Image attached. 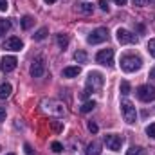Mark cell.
Listing matches in <instances>:
<instances>
[{"mask_svg": "<svg viewBox=\"0 0 155 155\" xmlns=\"http://www.w3.org/2000/svg\"><path fill=\"white\" fill-rule=\"evenodd\" d=\"M40 108L45 112V114H49V116H63L65 114V108H63V105L60 103V101H56V99H43L41 103H40Z\"/></svg>", "mask_w": 155, "mask_h": 155, "instance_id": "1", "label": "cell"}, {"mask_svg": "<svg viewBox=\"0 0 155 155\" xmlns=\"http://www.w3.org/2000/svg\"><path fill=\"white\" fill-rule=\"evenodd\" d=\"M143 67V60L135 54H124L121 58V69L124 72H135Z\"/></svg>", "mask_w": 155, "mask_h": 155, "instance_id": "2", "label": "cell"}, {"mask_svg": "<svg viewBox=\"0 0 155 155\" xmlns=\"http://www.w3.org/2000/svg\"><path fill=\"white\" fill-rule=\"evenodd\" d=\"M121 110H123V117H124V121H126L128 124H132V123L137 121V110H135V107H134L132 101L124 99V101L121 103Z\"/></svg>", "mask_w": 155, "mask_h": 155, "instance_id": "3", "label": "cell"}, {"mask_svg": "<svg viewBox=\"0 0 155 155\" xmlns=\"http://www.w3.org/2000/svg\"><path fill=\"white\" fill-rule=\"evenodd\" d=\"M137 97L143 103H152V101H155V87H152V85H141L137 88Z\"/></svg>", "mask_w": 155, "mask_h": 155, "instance_id": "4", "label": "cell"}, {"mask_svg": "<svg viewBox=\"0 0 155 155\" xmlns=\"http://www.w3.org/2000/svg\"><path fill=\"white\" fill-rule=\"evenodd\" d=\"M103 74L101 72H90L88 74V78H87V88L88 90H99L101 87H103Z\"/></svg>", "mask_w": 155, "mask_h": 155, "instance_id": "5", "label": "cell"}, {"mask_svg": "<svg viewBox=\"0 0 155 155\" xmlns=\"http://www.w3.org/2000/svg\"><path fill=\"white\" fill-rule=\"evenodd\" d=\"M105 40H108V31H107L105 27H97V29H94V31L88 35L87 41L92 43V45H96V43H101V41H105Z\"/></svg>", "mask_w": 155, "mask_h": 155, "instance_id": "6", "label": "cell"}, {"mask_svg": "<svg viewBox=\"0 0 155 155\" xmlns=\"http://www.w3.org/2000/svg\"><path fill=\"white\" fill-rule=\"evenodd\" d=\"M96 61L101 63V65H108L112 67L114 65V51L112 49H103L96 54Z\"/></svg>", "mask_w": 155, "mask_h": 155, "instance_id": "7", "label": "cell"}, {"mask_svg": "<svg viewBox=\"0 0 155 155\" xmlns=\"http://www.w3.org/2000/svg\"><path fill=\"white\" fill-rule=\"evenodd\" d=\"M105 144H107L108 150H112V152H119V150H121V144H123V139H121L119 135L108 134V135H105Z\"/></svg>", "mask_w": 155, "mask_h": 155, "instance_id": "8", "label": "cell"}, {"mask_svg": "<svg viewBox=\"0 0 155 155\" xmlns=\"http://www.w3.org/2000/svg\"><path fill=\"white\" fill-rule=\"evenodd\" d=\"M43 72H45V60H43L41 56H38V58L31 63V76L33 78H41Z\"/></svg>", "mask_w": 155, "mask_h": 155, "instance_id": "9", "label": "cell"}, {"mask_svg": "<svg viewBox=\"0 0 155 155\" xmlns=\"http://www.w3.org/2000/svg\"><path fill=\"white\" fill-rule=\"evenodd\" d=\"M117 41L121 45H126V43H137V36L126 29H117Z\"/></svg>", "mask_w": 155, "mask_h": 155, "instance_id": "10", "label": "cell"}, {"mask_svg": "<svg viewBox=\"0 0 155 155\" xmlns=\"http://www.w3.org/2000/svg\"><path fill=\"white\" fill-rule=\"evenodd\" d=\"M16 65H18V60H16L15 56H4V58L0 60V69H2L4 72H11V71H15Z\"/></svg>", "mask_w": 155, "mask_h": 155, "instance_id": "11", "label": "cell"}, {"mask_svg": "<svg viewBox=\"0 0 155 155\" xmlns=\"http://www.w3.org/2000/svg\"><path fill=\"white\" fill-rule=\"evenodd\" d=\"M22 47H24L22 40L16 38V36H11V38H7L2 43V49H5V51H20Z\"/></svg>", "mask_w": 155, "mask_h": 155, "instance_id": "12", "label": "cell"}, {"mask_svg": "<svg viewBox=\"0 0 155 155\" xmlns=\"http://www.w3.org/2000/svg\"><path fill=\"white\" fill-rule=\"evenodd\" d=\"M87 155H101V144H99L97 141L88 143V146H87Z\"/></svg>", "mask_w": 155, "mask_h": 155, "instance_id": "13", "label": "cell"}, {"mask_svg": "<svg viewBox=\"0 0 155 155\" xmlns=\"http://www.w3.org/2000/svg\"><path fill=\"white\" fill-rule=\"evenodd\" d=\"M79 72H81L79 67H65L61 74H63V78H76Z\"/></svg>", "mask_w": 155, "mask_h": 155, "instance_id": "14", "label": "cell"}, {"mask_svg": "<svg viewBox=\"0 0 155 155\" xmlns=\"http://www.w3.org/2000/svg\"><path fill=\"white\" fill-rule=\"evenodd\" d=\"M11 90H13V87H11L9 83H2V85H0V99L9 97V96H11Z\"/></svg>", "mask_w": 155, "mask_h": 155, "instance_id": "15", "label": "cell"}, {"mask_svg": "<svg viewBox=\"0 0 155 155\" xmlns=\"http://www.w3.org/2000/svg\"><path fill=\"white\" fill-rule=\"evenodd\" d=\"M22 29H31L33 27V24H35V18L33 16H29V15H25L24 18H22Z\"/></svg>", "mask_w": 155, "mask_h": 155, "instance_id": "16", "label": "cell"}, {"mask_svg": "<svg viewBox=\"0 0 155 155\" xmlns=\"http://www.w3.org/2000/svg\"><path fill=\"white\" fill-rule=\"evenodd\" d=\"M9 29H11V22L5 18H0V36H4Z\"/></svg>", "mask_w": 155, "mask_h": 155, "instance_id": "17", "label": "cell"}, {"mask_svg": "<svg viewBox=\"0 0 155 155\" xmlns=\"http://www.w3.org/2000/svg\"><path fill=\"white\" fill-rule=\"evenodd\" d=\"M76 9L79 11V13H85V15H90V13L94 11V9H92V5H90V4H87V2H83V4H78Z\"/></svg>", "mask_w": 155, "mask_h": 155, "instance_id": "18", "label": "cell"}, {"mask_svg": "<svg viewBox=\"0 0 155 155\" xmlns=\"http://www.w3.org/2000/svg\"><path fill=\"white\" fill-rule=\"evenodd\" d=\"M47 35H49V29H47V27H41V29H38V31L35 33V36H33V38L36 40V41H41Z\"/></svg>", "mask_w": 155, "mask_h": 155, "instance_id": "19", "label": "cell"}, {"mask_svg": "<svg viewBox=\"0 0 155 155\" xmlns=\"http://www.w3.org/2000/svg\"><path fill=\"white\" fill-rule=\"evenodd\" d=\"M126 155H146V152H144V148H141V146H132V148L126 152Z\"/></svg>", "mask_w": 155, "mask_h": 155, "instance_id": "20", "label": "cell"}, {"mask_svg": "<svg viewBox=\"0 0 155 155\" xmlns=\"http://www.w3.org/2000/svg\"><path fill=\"white\" fill-rule=\"evenodd\" d=\"M74 60H76L78 63H85V61H87V52H85V51L74 52Z\"/></svg>", "mask_w": 155, "mask_h": 155, "instance_id": "21", "label": "cell"}, {"mask_svg": "<svg viewBox=\"0 0 155 155\" xmlns=\"http://www.w3.org/2000/svg\"><path fill=\"white\" fill-rule=\"evenodd\" d=\"M58 45H60L61 49H65V47L69 45V36H67V35H63V33H61V35H58Z\"/></svg>", "mask_w": 155, "mask_h": 155, "instance_id": "22", "label": "cell"}, {"mask_svg": "<svg viewBox=\"0 0 155 155\" xmlns=\"http://www.w3.org/2000/svg\"><path fill=\"white\" fill-rule=\"evenodd\" d=\"M94 107H96V101H85L83 103V107H81V112H90V110H94Z\"/></svg>", "mask_w": 155, "mask_h": 155, "instance_id": "23", "label": "cell"}, {"mask_svg": "<svg viewBox=\"0 0 155 155\" xmlns=\"http://www.w3.org/2000/svg\"><path fill=\"white\" fill-rule=\"evenodd\" d=\"M121 94H123V96L130 94V83H128V81H121Z\"/></svg>", "mask_w": 155, "mask_h": 155, "instance_id": "24", "label": "cell"}, {"mask_svg": "<svg viewBox=\"0 0 155 155\" xmlns=\"http://www.w3.org/2000/svg\"><path fill=\"white\" fill-rule=\"evenodd\" d=\"M146 134H148L152 139H155V123H152V124L146 126Z\"/></svg>", "mask_w": 155, "mask_h": 155, "instance_id": "25", "label": "cell"}, {"mask_svg": "<svg viewBox=\"0 0 155 155\" xmlns=\"http://www.w3.org/2000/svg\"><path fill=\"white\" fill-rule=\"evenodd\" d=\"M148 52L155 58V38H152L150 41H148Z\"/></svg>", "mask_w": 155, "mask_h": 155, "instance_id": "26", "label": "cell"}, {"mask_svg": "<svg viewBox=\"0 0 155 155\" xmlns=\"http://www.w3.org/2000/svg\"><path fill=\"white\" fill-rule=\"evenodd\" d=\"M99 7H101V11H110V5H108V0H99Z\"/></svg>", "mask_w": 155, "mask_h": 155, "instance_id": "27", "label": "cell"}, {"mask_svg": "<svg viewBox=\"0 0 155 155\" xmlns=\"http://www.w3.org/2000/svg\"><path fill=\"white\" fill-rule=\"evenodd\" d=\"M87 126H88V130H90L92 134H97V130H99V128H97V124H96L94 121H88V124H87Z\"/></svg>", "mask_w": 155, "mask_h": 155, "instance_id": "28", "label": "cell"}, {"mask_svg": "<svg viewBox=\"0 0 155 155\" xmlns=\"http://www.w3.org/2000/svg\"><path fill=\"white\" fill-rule=\"evenodd\" d=\"M24 150H25V155H35V150H33V146L31 144H24Z\"/></svg>", "mask_w": 155, "mask_h": 155, "instance_id": "29", "label": "cell"}, {"mask_svg": "<svg viewBox=\"0 0 155 155\" xmlns=\"http://www.w3.org/2000/svg\"><path fill=\"white\" fill-rule=\"evenodd\" d=\"M52 152H56V153H60V152H63V146H61L60 143H52Z\"/></svg>", "mask_w": 155, "mask_h": 155, "instance_id": "30", "label": "cell"}, {"mask_svg": "<svg viewBox=\"0 0 155 155\" xmlns=\"http://www.w3.org/2000/svg\"><path fill=\"white\" fill-rule=\"evenodd\" d=\"M134 2V5H139V7H143V5H146L150 0H132Z\"/></svg>", "mask_w": 155, "mask_h": 155, "instance_id": "31", "label": "cell"}, {"mask_svg": "<svg viewBox=\"0 0 155 155\" xmlns=\"http://www.w3.org/2000/svg\"><path fill=\"white\" fill-rule=\"evenodd\" d=\"M51 126H52V130H56V132H60V130H61V124H60V123H56V121H51Z\"/></svg>", "mask_w": 155, "mask_h": 155, "instance_id": "32", "label": "cell"}, {"mask_svg": "<svg viewBox=\"0 0 155 155\" xmlns=\"http://www.w3.org/2000/svg\"><path fill=\"white\" fill-rule=\"evenodd\" d=\"M7 9V0H0V11H5Z\"/></svg>", "mask_w": 155, "mask_h": 155, "instance_id": "33", "label": "cell"}, {"mask_svg": "<svg viewBox=\"0 0 155 155\" xmlns=\"http://www.w3.org/2000/svg\"><path fill=\"white\" fill-rule=\"evenodd\" d=\"M88 94H90V90H88V88H87V90H83V92H81V99H87V97H88Z\"/></svg>", "mask_w": 155, "mask_h": 155, "instance_id": "34", "label": "cell"}, {"mask_svg": "<svg viewBox=\"0 0 155 155\" xmlns=\"http://www.w3.org/2000/svg\"><path fill=\"white\" fill-rule=\"evenodd\" d=\"M5 119V108H0V121Z\"/></svg>", "mask_w": 155, "mask_h": 155, "instance_id": "35", "label": "cell"}, {"mask_svg": "<svg viewBox=\"0 0 155 155\" xmlns=\"http://www.w3.org/2000/svg\"><path fill=\"white\" fill-rule=\"evenodd\" d=\"M114 2H116L117 5H124V4H126L128 0H114Z\"/></svg>", "mask_w": 155, "mask_h": 155, "instance_id": "36", "label": "cell"}, {"mask_svg": "<svg viewBox=\"0 0 155 155\" xmlns=\"http://www.w3.org/2000/svg\"><path fill=\"white\" fill-rule=\"evenodd\" d=\"M150 78H153V79H155V67L150 71Z\"/></svg>", "mask_w": 155, "mask_h": 155, "instance_id": "37", "label": "cell"}, {"mask_svg": "<svg viewBox=\"0 0 155 155\" xmlns=\"http://www.w3.org/2000/svg\"><path fill=\"white\" fill-rule=\"evenodd\" d=\"M45 2H47V4H54L56 0H45Z\"/></svg>", "mask_w": 155, "mask_h": 155, "instance_id": "38", "label": "cell"}, {"mask_svg": "<svg viewBox=\"0 0 155 155\" xmlns=\"http://www.w3.org/2000/svg\"><path fill=\"white\" fill-rule=\"evenodd\" d=\"M5 155H16V153H5Z\"/></svg>", "mask_w": 155, "mask_h": 155, "instance_id": "39", "label": "cell"}]
</instances>
